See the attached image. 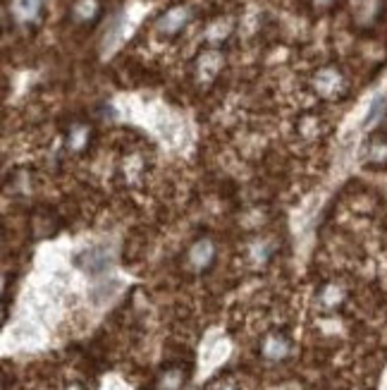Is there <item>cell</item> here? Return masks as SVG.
I'll return each mask as SVG.
<instances>
[{"instance_id": "3", "label": "cell", "mask_w": 387, "mask_h": 390, "mask_svg": "<svg viewBox=\"0 0 387 390\" xmlns=\"http://www.w3.org/2000/svg\"><path fill=\"white\" fill-rule=\"evenodd\" d=\"M187 259H189V264L196 271H203L213 264V259H215V246H213V242H208V240H198L191 244Z\"/></svg>"}, {"instance_id": "2", "label": "cell", "mask_w": 387, "mask_h": 390, "mask_svg": "<svg viewBox=\"0 0 387 390\" xmlns=\"http://www.w3.org/2000/svg\"><path fill=\"white\" fill-rule=\"evenodd\" d=\"M290 352H292V343H290V338L282 333L268 335L261 345V354L268 359V362H282V359L290 357Z\"/></svg>"}, {"instance_id": "6", "label": "cell", "mask_w": 387, "mask_h": 390, "mask_svg": "<svg viewBox=\"0 0 387 390\" xmlns=\"http://www.w3.org/2000/svg\"><path fill=\"white\" fill-rule=\"evenodd\" d=\"M182 386H185V374L180 369H167L158 378V390H182Z\"/></svg>"}, {"instance_id": "1", "label": "cell", "mask_w": 387, "mask_h": 390, "mask_svg": "<svg viewBox=\"0 0 387 390\" xmlns=\"http://www.w3.org/2000/svg\"><path fill=\"white\" fill-rule=\"evenodd\" d=\"M74 264L89 275H101L110 268L113 264V254L108 246H91V249H84L82 254L74 259Z\"/></svg>"}, {"instance_id": "10", "label": "cell", "mask_w": 387, "mask_h": 390, "mask_svg": "<svg viewBox=\"0 0 387 390\" xmlns=\"http://www.w3.org/2000/svg\"><path fill=\"white\" fill-rule=\"evenodd\" d=\"M318 3H330V0H318Z\"/></svg>"}, {"instance_id": "8", "label": "cell", "mask_w": 387, "mask_h": 390, "mask_svg": "<svg viewBox=\"0 0 387 390\" xmlns=\"http://www.w3.org/2000/svg\"><path fill=\"white\" fill-rule=\"evenodd\" d=\"M383 108H385V98L378 96L373 101V106H371V113H368V117H366V122H373V117H378L380 113H383Z\"/></svg>"}, {"instance_id": "7", "label": "cell", "mask_w": 387, "mask_h": 390, "mask_svg": "<svg viewBox=\"0 0 387 390\" xmlns=\"http://www.w3.org/2000/svg\"><path fill=\"white\" fill-rule=\"evenodd\" d=\"M74 14H77L79 19H89L96 14V3L93 0H82V3L74 8Z\"/></svg>"}, {"instance_id": "4", "label": "cell", "mask_w": 387, "mask_h": 390, "mask_svg": "<svg viewBox=\"0 0 387 390\" xmlns=\"http://www.w3.org/2000/svg\"><path fill=\"white\" fill-rule=\"evenodd\" d=\"M189 8H172L170 12H165L161 19H158V29L165 34H175L180 32L182 27L187 24V19H189Z\"/></svg>"}, {"instance_id": "9", "label": "cell", "mask_w": 387, "mask_h": 390, "mask_svg": "<svg viewBox=\"0 0 387 390\" xmlns=\"http://www.w3.org/2000/svg\"><path fill=\"white\" fill-rule=\"evenodd\" d=\"M213 390H235L232 386H218V388H213Z\"/></svg>"}, {"instance_id": "5", "label": "cell", "mask_w": 387, "mask_h": 390, "mask_svg": "<svg viewBox=\"0 0 387 390\" xmlns=\"http://www.w3.org/2000/svg\"><path fill=\"white\" fill-rule=\"evenodd\" d=\"M41 5L43 0H14L12 14L19 22H32V19H36L38 12H41Z\"/></svg>"}]
</instances>
